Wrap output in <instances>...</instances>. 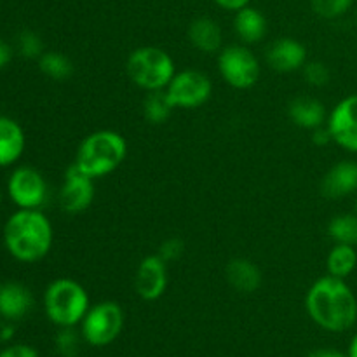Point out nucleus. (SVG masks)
<instances>
[{
  "instance_id": "obj_1",
  "label": "nucleus",
  "mask_w": 357,
  "mask_h": 357,
  "mask_svg": "<svg viewBox=\"0 0 357 357\" xmlns=\"http://www.w3.org/2000/svg\"><path fill=\"white\" fill-rule=\"evenodd\" d=\"M310 319L323 330L342 333L351 330L357 321V298L345 279L328 274L310 286L305 296Z\"/></svg>"
},
{
  "instance_id": "obj_2",
  "label": "nucleus",
  "mask_w": 357,
  "mask_h": 357,
  "mask_svg": "<svg viewBox=\"0 0 357 357\" xmlns=\"http://www.w3.org/2000/svg\"><path fill=\"white\" fill-rule=\"evenodd\" d=\"M52 225L40 209H17L3 225V246L23 264L42 260L52 248Z\"/></svg>"
},
{
  "instance_id": "obj_3",
  "label": "nucleus",
  "mask_w": 357,
  "mask_h": 357,
  "mask_svg": "<svg viewBox=\"0 0 357 357\" xmlns=\"http://www.w3.org/2000/svg\"><path fill=\"white\" fill-rule=\"evenodd\" d=\"M128 155V143L117 131L101 129L91 132L77 149L73 164L91 178H101L114 173Z\"/></svg>"
},
{
  "instance_id": "obj_4",
  "label": "nucleus",
  "mask_w": 357,
  "mask_h": 357,
  "mask_svg": "<svg viewBox=\"0 0 357 357\" xmlns=\"http://www.w3.org/2000/svg\"><path fill=\"white\" fill-rule=\"evenodd\" d=\"M44 309L51 323L59 328H73L82 323L89 310V295L73 279H56L45 289Z\"/></svg>"
},
{
  "instance_id": "obj_5",
  "label": "nucleus",
  "mask_w": 357,
  "mask_h": 357,
  "mask_svg": "<svg viewBox=\"0 0 357 357\" xmlns=\"http://www.w3.org/2000/svg\"><path fill=\"white\" fill-rule=\"evenodd\" d=\"M128 75L132 82L145 91L166 89L173 77L174 61L164 49L155 45L138 47L128 58Z\"/></svg>"
},
{
  "instance_id": "obj_6",
  "label": "nucleus",
  "mask_w": 357,
  "mask_h": 357,
  "mask_svg": "<svg viewBox=\"0 0 357 357\" xmlns=\"http://www.w3.org/2000/svg\"><path fill=\"white\" fill-rule=\"evenodd\" d=\"M124 328V310L117 302H100L89 307L82 319V337L94 347H105L121 335Z\"/></svg>"
},
{
  "instance_id": "obj_7",
  "label": "nucleus",
  "mask_w": 357,
  "mask_h": 357,
  "mask_svg": "<svg viewBox=\"0 0 357 357\" xmlns=\"http://www.w3.org/2000/svg\"><path fill=\"white\" fill-rule=\"evenodd\" d=\"M218 68L223 80L236 89H250L260 79V63L244 45H230L220 52Z\"/></svg>"
},
{
  "instance_id": "obj_8",
  "label": "nucleus",
  "mask_w": 357,
  "mask_h": 357,
  "mask_svg": "<svg viewBox=\"0 0 357 357\" xmlns=\"http://www.w3.org/2000/svg\"><path fill=\"white\" fill-rule=\"evenodd\" d=\"M213 84L199 70H183L176 73L166 87L167 98L174 108H199L211 98Z\"/></svg>"
},
{
  "instance_id": "obj_9",
  "label": "nucleus",
  "mask_w": 357,
  "mask_h": 357,
  "mask_svg": "<svg viewBox=\"0 0 357 357\" xmlns=\"http://www.w3.org/2000/svg\"><path fill=\"white\" fill-rule=\"evenodd\" d=\"M7 192L20 209H38L47 199V183L37 169L21 166L9 176Z\"/></svg>"
},
{
  "instance_id": "obj_10",
  "label": "nucleus",
  "mask_w": 357,
  "mask_h": 357,
  "mask_svg": "<svg viewBox=\"0 0 357 357\" xmlns=\"http://www.w3.org/2000/svg\"><path fill=\"white\" fill-rule=\"evenodd\" d=\"M94 178L87 176L86 173L79 169L75 164L66 169L65 181L59 190V206L65 213L70 215H79L86 211L94 201Z\"/></svg>"
},
{
  "instance_id": "obj_11",
  "label": "nucleus",
  "mask_w": 357,
  "mask_h": 357,
  "mask_svg": "<svg viewBox=\"0 0 357 357\" xmlns=\"http://www.w3.org/2000/svg\"><path fill=\"white\" fill-rule=\"evenodd\" d=\"M326 126L338 146L357 153V94L344 98L333 108Z\"/></svg>"
},
{
  "instance_id": "obj_12",
  "label": "nucleus",
  "mask_w": 357,
  "mask_h": 357,
  "mask_svg": "<svg viewBox=\"0 0 357 357\" xmlns=\"http://www.w3.org/2000/svg\"><path fill=\"white\" fill-rule=\"evenodd\" d=\"M167 288V264L159 255H149L138 265L135 289L146 302L159 300Z\"/></svg>"
},
{
  "instance_id": "obj_13",
  "label": "nucleus",
  "mask_w": 357,
  "mask_h": 357,
  "mask_svg": "<svg viewBox=\"0 0 357 357\" xmlns=\"http://www.w3.org/2000/svg\"><path fill=\"white\" fill-rule=\"evenodd\" d=\"M321 192L326 199H344L357 192V162L340 160L321 181Z\"/></svg>"
},
{
  "instance_id": "obj_14",
  "label": "nucleus",
  "mask_w": 357,
  "mask_h": 357,
  "mask_svg": "<svg viewBox=\"0 0 357 357\" xmlns=\"http://www.w3.org/2000/svg\"><path fill=\"white\" fill-rule=\"evenodd\" d=\"M267 63L275 72L288 73L303 68L307 63V49L302 42L295 38H281L275 40L267 49Z\"/></svg>"
},
{
  "instance_id": "obj_15",
  "label": "nucleus",
  "mask_w": 357,
  "mask_h": 357,
  "mask_svg": "<svg viewBox=\"0 0 357 357\" xmlns=\"http://www.w3.org/2000/svg\"><path fill=\"white\" fill-rule=\"evenodd\" d=\"M33 307V295L21 282H6L0 286V316L7 321H20Z\"/></svg>"
},
{
  "instance_id": "obj_16",
  "label": "nucleus",
  "mask_w": 357,
  "mask_h": 357,
  "mask_svg": "<svg viewBox=\"0 0 357 357\" xmlns=\"http://www.w3.org/2000/svg\"><path fill=\"white\" fill-rule=\"evenodd\" d=\"M26 146L24 131L14 119L0 115V167L13 166Z\"/></svg>"
},
{
  "instance_id": "obj_17",
  "label": "nucleus",
  "mask_w": 357,
  "mask_h": 357,
  "mask_svg": "<svg viewBox=\"0 0 357 357\" xmlns=\"http://www.w3.org/2000/svg\"><path fill=\"white\" fill-rule=\"evenodd\" d=\"M288 114L293 124L302 129H310V131L321 128L326 122V108L319 100H314V98H295L289 103Z\"/></svg>"
},
{
  "instance_id": "obj_18",
  "label": "nucleus",
  "mask_w": 357,
  "mask_h": 357,
  "mask_svg": "<svg viewBox=\"0 0 357 357\" xmlns=\"http://www.w3.org/2000/svg\"><path fill=\"white\" fill-rule=\"evenodd\" d=\"M227 281L241 293H255L264 282L260 268L246 258H234L227 265Z\"/></svg>"
},
{
  "instance_id": "obj_19",
  "label": "nucleus",
  "mask_w": 357,
  "mask_h": 357,
  "mask_svg": "<svg viewBox=\"0 0 357 357\" xmlns=\"http://www.w3.org/2000/svg\"><path fill=\"white\" fill-rule=\"evenodd\" d=\"M188 38L194 47L206 54L218 52L223 44L222 28L211 17H197L195 21H192V24L188 26Z\"/></svg>"
},
{
  "instance_id": "obj_20",
  "label": "nucleus",
  "mask_w": 357,
  "mask_h": 357,
  "mask_svg": "<svg viewBox=\"0 0 357 357\" xmlns=\"http://www.w3.org/2000/svg\"><path fill=\"white\" fill-rule=\"evenodd\" d=\"M234 28H236L241 40L246 42V44H257L267 33V20L260 10L248 6L236 13Z\"/></svg>"
},
{
  "instance_id": "obj_21",
  "label": "nucleus",
  "mask_w": 357,
  "mask_h": 357,
  "mask_svg": "<svg viewBox=\"0 0 357 357\" xmlns=\"http://www.w3.org/2000/svg\"><path fill=\"white\" fill-rule=\"evenodd\" d=\"M357 267V248L337 244L326 258L328 274L338 279H347Z\"/></svg>"
},
{
  "instance_id": "obj_22",
  "label": "nucleus",
  "mask_w": 357,
  "mask_h": 357,
  "mask_svg": "<svg viewBox=\"0 0 357 357\" xmlns=\"http://www.w3.org/2000/svg\"><path fill=\"white\" fill-rule=\"evenodd\" d=\"M173 110L174 107L169 98H167L166 89L150 91L146 94L145 101H143V115H145L146 122L153 126L164 124L171 117Z\"/></svg>"
},
{
  "instance_id": "obj_23",
  "label": "nucleus",
  "mask_w": 357,
  "mask_h": 357,
  "mask_svg": "<svg viewBox=\"0 0 357 357\" xmlns=\"http://www.w3.org/2000/svg\"><path fill=\"white\" fill-rule=\"evenodd\" d=\"M38 68L45 77L52 80H66L73 73V63L68 56L56 51H47L38 58Z\"/></svg>"
},
{
  "instance_id": "obj_24",
  "label": "nucleus",
  "mask_w": 357,
  "mask_h": 357,
  "mask_svg": "<svg viewBox=\"0 0 357 357\" xmlns=\"http://www.w3.org/2000/svg\"><path fill=\"white\" fill-rule=\"evenodd\" d=\"M328 234L337 244L357 248V215H338L328 223Z\"/></svg>"
},
{
  "instance_id": "obj_25",
  "label": "nucleus",
  "mask_w": 357,
  "mask_h": 357,
  "mask_svg": "<svg viewBox=\"0 0 357 357\" xmlns=\"http://www.w3.org/2000/svg\"><path fill=\"white\" fill-rule=\"evenodd\" d=\"M352 7V0H312V10L324 20H337Z\"/></svg>"
},
{
  "instance_id": "obj_26",
  "label": "nucleus",
  "mask_w": 357,
  "mask_h": 357,
  "mask_svg": "<svg viewBox=\"0 0 357 357\" xmlns=\"http://www.w3.org/2000/svg\"><path fill=\"white\" fill-rule=\"evenodd\" d=\"M17 51L23 58L28 59H38L44 54V44L42 38L38 37L35 31L23 30L17 35Z\"/></svg>"
},
{
  "instance_id": "obj_27",
  "label": "nucleus",
  "mask_w": 357,
  "mask_h": 357,
  "mask_svg": "<svg viewBox=\"0 0 357 357\" xmlns=\"http://www.w3.org/2000/svg\"><path fill=\"white\" fill-rule=\"evenodd\" d=\"M79 335L75 333L73 328H61L59 333L56 335V349L59 356L63 357H75L79 352Z\"/></svg>"
},
{
  "instance_id": "obj_28",
  "label": "nucleus",
  "mask_w": 357,
  "mask_h": 357,
  "mask_svg": "<svg viewBox=\"0 0 357 357\" xmlns=\"http://www.w3.org/2000/svg\"><path fill=\"white\" fill-rule=\"evenodd\" d=\"M303 77L314 87H323L330 82V68L321 61H310L303 65Z\"/></svg>"
},
{
  "instance_id": "obj_29",
  "label": "nucleus",
  "mask_w": 357,
  "mask_h": 357,
  "mask_svg": "<svg viewBox=\"0 0 357 357\" xmlns=\"http://www.w3.org/2000/svg\"><path fill=\"white\" fill-rule=\"evenodd\" d=\"M185 251L183 241L178 239V237H169V239L164 241L159 246V257L162 258L166 264H171V261H176L178 258H181Z\"/></svg>"
},
{
  "instance_id": "obj_30",
  "label": "nucleus",
  "mask_w": 357,
  "mask_h": 357,
  "mask_svg": "<svg viewBox=\"0 0 357 357\" xmlns=\"http://www.w3.org/2000/svg\"><path fill=\"white\" fill-rule=\"evenodd\" d=\"M0 357H38V352L33 347L24 344H16L6 347L0 352Z\"/></svg>"
},
{
  "instance_id": "obj_31",
  "label": "nucleus",
  "mask_w": 357,
  "mask_h": 357,
  "mask_svg": "<svg viewBox=\"0 0 357 357\" xmlns=\"http://www.w3.org/2000/svg\"><path fill=\"white\" fill-rule=\"evenodd\" d=\"M312 142H314V145H319V146H324V145H328V143L333 142V138H331V132H330V129H328V126H321V128L314 129V131H312Z\"/></svg>"
},
{
  "instance_id": "obj_32",
  "label": "nucleus",
  "mask_w": 357,
  "mask_h": 357,
  "mask_svg": "<svg viewBox=\"0 0 357 357\" xmlns=\"http://www.w3.org/2000/svg\"><path fill=\"white\" fill-rule=\"evenodd\" d=\"M216 3H218L222 9H227V10H241L244 9V7L250 6L251 0H215Z\"/></svg>"
},
{
  "instance_id": "obj_33",
  "label": "nucleus",
  "mask_w": 357,
  "mask_h": 357,
  "mask_svg": "<svg viewBox=\"0 0 357 357\" xmlns=\"http://www.w3.org/2000/svg\"><path fill=\"white\" fill-rule=\"evenodd\" d=\"M10 58H13V49H10V45L7 44V42H3L2 38H0V70H2L3 66H7Z\"/></svg>"
},
{
  "instance_id": "obj_34",
  "label": "nucleus",
  "mask_w": 357,
  "mask_h": 357,
  "mask_svg": "<svg viewBox=\"0 0 357 357\" xmlns=\"http://www.w3.org/2000/svg\"><path fill=\"white\" fill-rule=\"evenodd\" d=\"M309 357H351L349 354H344V352L331 351V349H321V351H314Z\"/></svg>"
},
{
  "instance_id": "obj_35",
  "label": "nucleus",
  "mask_w": 357,
  "mask_h": 357,
  "mask_svg": "<svg viewBox=\"0 0 357 357\" xmlns=\"http://www.w3.org/2000/svg\"><path fill=\"white\" fill-rule=\"evenodd\" d=\"M14 335V328L10 324L0 323V342H7Z\"/></svg>"
},
{
  "instance_id": "obj_36",
  "label": "nucleus",
  "mask_w": 357,
  "mask_h": 357,
  "mask_svg": "<svg viewBox=\"0 0 357 357\" xmlns=\"http://www.w3.org/2000/svg\"><path fill=\"white\" fill-rule=\"evenodd\" d=\"M349 356L351 357H357V335L352 338L351 342V347H349Z\"/></svg>"
},
{
  "instance_id": "obj_37",
  "label": "nucleus",
  "mask_w": 357,
  "mask_h": 357,
  "mask_svg": "<svg viewBox=\"0 0 357 357\" xmlns=\"http://www.w3.org/2000/svg\"><path fill=\"white\" fill-rule=\"evenodd\" d=\"M0 206H2V192H0Z\"/></svg>"
},
{
  "instance_id": "obj_38",
  "label": "nucleus",
  "mask_w": 357,
  "mask_h": 357,
  "mask_svg": "<svg viewBox=\"0 0 357 357\" xmlns=\"http://www.w3.org/2000/svg\"><path fill=\"white\" fill-rule=\"evenodd\" d=\"M356 208H357V201H356Z\"/></svg>"
},
{
  "instance_id": "obj_39",
  "label": "nucleus",
  "mask_w": 357,
  "mask_h": 357,
  "mask_svg": "<svg viewBox=\"0 0 357 357\" xmlns=\"http://www.w3.org/2000/svg\"><path fill=\"white\" fill-rule=\"evenodd\" d=\"M356 20H357V16H356Z\"/></svg>"
}]
</instances>
